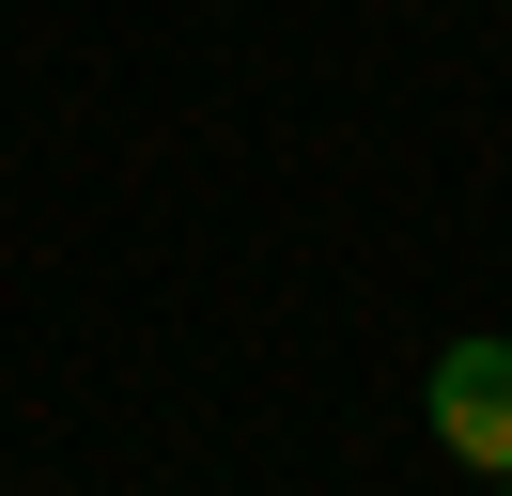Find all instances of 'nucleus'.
Here are the masks:
<instances>
[{
  "instance_id": "obj_1",
  "label": "nucleus",
  "mask_w": 512,
  "mask_h": 496,
  "mask_svg": "<svg viewBox=\"0 0 512 496\" xmlns=\"http://www.w3.org/2000/svg\"><path fill=\"white\" fill-rule=\"evenodd\" d=\"M435 434H450V465L512 481V341H450L435 357Z\"/></svg>"
}]
</instances>
